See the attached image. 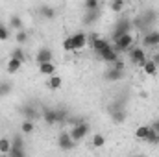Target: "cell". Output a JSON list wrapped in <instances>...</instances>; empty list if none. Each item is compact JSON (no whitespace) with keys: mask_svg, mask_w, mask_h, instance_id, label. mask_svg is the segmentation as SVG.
Returning <instances> with one entry per match:
<instances>
[{"mask_svg":"<svg viewBox=\"0 0 159 157\" xmlns=\"http://www.w3.org/2000/svg\"><path fill=\"white\" fill-rule=\"evenodd\" d=\"M11 59H17V61H20V63H24V59H26V54H24V50H22L20 46H17V48L11 52Z\"/></svg>","mask_w":159,"mask_h":157,"instance_id":"603a6c76","label":"cell"},{"mask_svg":"<svg viewBox=\"0 0 159 157\" xmlns=\"http://www.w3.org/2000/svg\"><path fill=\"white\" fill-rule=\"evenodd\" d=\"M148 133H150V126H139V128L135 129V137H137L139 141H146Z\"/></svg>","mask_w":159,"mask_h":157,"instance_id":"ffe728a7","label":"cell"},{"mask_svg":"<svg viewBox=\"0 0 159 157\" xmlns=\"http://www.w3.org/2000/svg\"><path fill=\"white\" fill-rule=\"evenodd\" d=\"M91 146L93 148H104L106 146V137L102 133H94L93 139H91Z\"/></svg>","mask_w":159,"mask_h":157,"instance_id":"2e32d148","label":"cell"},{"mask_svg":"<svg viewBox=\"0 0 159 157\" xmlns=\"http://www.w3.org/2000/svg\"><path fill=\"white\" fill-rule=\"evenodd\" d=\"M7 157H26V152H24V142L20 139V135H17L13 141H11V152Z\"/></svg>","mask_w":159,"mask_h":157,"instance_id":"277c9868","label":"cell"},{"mask_svg":"<svg viewBox=\"0 0 159 157\" xmlns=\"http://www.w3.org/2000/svg\"><path fill=\"white\" fill-rule=\"evenodd\" d=\"M39 72L43 76H54L56 74V65L54 63H44V65H39Z\"/></svg>","mask_w":159,"mask_h":157,"instance_id":"5bb4252c","label":"cell"},{"mask_svg":"<svg viewBox=\"0 0 159 157\" xmlns=\"http://www.w3.org/2000/svg\"><path fill=\"white\" fill-rule=\"evenodd\" d=\"M91 131V128H89V124L87 122H83V120H78L76 124H74V128L70 129V137H72V141L74 142H78V141H83L85 137H87V133Z\"/></svg>","mask_w":159,"mask_h":157,"instance_id":"6da1fadb","label":"cell"},{"mask_svg":"<svg viewBox=\"0 0 159 157\" xmlns=\"http://www.w3.org/2000/svg\"><path fill=\"white\" fill-rule=\"evenodd\" d=\"M131 44H133V35L131 34H124L115 39V50L117 52H124V50H131Z\"/></svg>","mask_w":159,"mask_h":157,"instance_id":"3957f363","label":"cell"},{"mask_svg":"<svg viewBox=\"0 0 159 157\" xmlns=\"http://www.w3.org/2000/svg\"><path fill=\"white\" fill-rule=\"evenodd\" d=\"M100 57H102L104 61H107V63H115V61L119 59V52L115 50L113 44H109L107 48H104V50L100 52Z\"/></svg>","mask_w":159,"mask_h":157,"instance_id":"52a82bcc","label":"cell"},{"mask_svg":"<svg viewBox=\"0 0 159 157\" xmlns=\"http://www.w3.org/2000/svg\"><path fill=\"white\" fill-rule=\"evenodd\" d=\"M143 44H144V46H148V48L157 46V44H159V32H157V30H150V32L144 35Z\"/></svg>","mask_w":159,"mask_h":157,"instance_id":"ba28073f","label":"cell"},{"mask_svg":"<svg viewBox=\"0 0 159 157\" xmlns=\"http://www.w3.org/2000/svg\"><path fill=\"white\" fill-rule=\"evenodd\" d=\"M109 46V43L106 39H102V37H96V35H93V41H91V48L93 50H96L98 54L104 50V48H107Z\"/></svg>","mask_w":159,"mask_h":157,"instance_id":"9c48e42d","label":"cell"},{"mask_svg":"<svg viewBox=\"0 0 159 157\" xmlns=\"http://www.w3.org/2000/svg\"><path fill=\"white\" fill-rule=\"evenodd\" d=\"M20 67H22V63L20 61H17V59H7V63H6V70L9 72V74H15V72H19L20 70Z\"/></svg>","mask_w":159,"mask_h":157,"instance_id":"4fadbf2b","label":"cell"},{"mask_svg":"<svg viewBox=\"0 0 159 157\" xmlns=\"http://www.w3.org/2000/svg\"><path fill=\"white\" fill-rule=\"evenodd\" d=\"M109 9L115 11V13H120V11L124 9V2H122V0H111V2H109Z\"/></svg>","mask_w":159,"mask_h":157,"instance_id":"d4e9b609","label":"cell"},{"mask_svg":"<svg viewBox=\"0 0 159 157\" xmlns=\"http://www.w3.org/2000/svg\"><path fill=\"white\" fill-rule=\"evenodd\" d=\"M63 50L65 52H74V44H72V35L63 39Z\"/></svg>","mask_w":159,"mask_h":157,"instance_id":"4316f807","label":"cell"},{"mask_svg":"<svg viewBox=\"0 0 159 157\" xmlns=\"http://www.w3.org/2000/svg\"><path fill=\"white\" fill-rule=\"evenodd\" d=\"M152 61H154V63L159 67V52H156V54H154V59H152Z\"/></svg>","mask_w":159,"mask_h":157,"instance_id":"d590c367","label":"cell"},{"mask_svg":"<svg viewBox=\"0 0 159 157\" xmlns=\"http://www.w3.org/2000/svg\"><path fill=\"white\" fill-rule=\"evenodd\" d=\"M41 13H43L46 19H54V17H56V9L50 7V6H43V7H41Z\"/></svg>","mask_w":159,"mask_h":157,"instance_id":"484cf974","label":"cell"},{"mask_svg":"<svg viewBox=\"0 0 159 157\" xmlns=\"http://www.w3.org/2000/svg\"><path fill=\"white\" fill-rule=\"evenodd\" d=\"M34 129H35V124H34L32 120H22V124H20V133L30 135V133H34Z\"/></svg>","mask_w":159,"mask_h":157,"instance_id":"d6986e66","label":"cell"},{"mask_svg":"<svg viewBox=\"0 0 159 157\" xmlns=\"http://www.w3.org/2000/svg\"><path fill=\"white\" fill-rule=\"evenodd\" d=\"M98 6H100V2H98V0H85V7H87L89 11H96V9H98Z\"/></svg>","mask_w":159,"mask_h":157,"instance_id":"f546056e","label":"cell"},{"mask_svg":"<svg viewBox=\"0 0 159 157\" xmlns=\"http://www.w3.org/2000/svg\"><path fill=\"white\" fill-rule=\"evenodd\" d=\"M150 129H152V131H156V133H159V118H156V120L150 124Z\"/></svg>","mask_w":159,"mask_h":157,"instance_id":"836d02e7","label":"cell"},{"mask_svg":"<svg viewBox=\"0 0 159 157\" xmlns=\"http://www.w3.org/2000/svg\"><path fill=\"white\" fill-rule=\"evenodd\" d=\"M122 76H124V72L115 70V69H109V70L106 72V79H107V81H119V79H122Z\"/></svg>","mask_w":159,"mask_h":157,"instance_id":"44dd1931","label":"cell"},{"mask_svg":"<svg viewBox=\"0 0 159 157\" xmlns=\"http://www.w3.org/2000/svg\"><path fill=\"white\" fill-rule=\"evenodd\" d=\"M146 142H150V144H159V133H156V131L150 129V133H148V137H146Z\"/></svg>","mask_w":159,"mask_h":157,"instance_id":"f1b7e54d","label":"cell"},{"mask_svg":"<svg viewBox=\"0 0 159 157\" xmlns=\"http://www.w3.org/2000/svg\"><path fill=\"white\" fill-rule=\"evenodd\" d=\"M129 59H131V63L137 65V67H143V65L148 61V59H146V52H144V48H139V46H135V48L129 50Z\"/></svg>","mask_w":159,"mask_h":157,"instance_id":"7a4b0ae2","label":"cell"},{"mask_svg":"<svg viewBox=\"0 0 159 157\" xmlns=\"http://www.w3.org/2000/svg\"><path fill=\"white\" fill-rule=\"evenodd\" d=\"M57 120H59V122L67 120V111H57Z\"/></svg>","mask_w":159,"mask_h":157,"instance_id":"e575fe53","label":"cell"},{"mask_svg":"<svg viewBox=\"0 0 159 157\" xmlns=\"http://www.w3.org/2000/svg\"><path fill=\"white\" fill-rule=\"evenodd\" d=\"M52 59H54V52H52L50 48H41L39 52L35 54V61H37V65L52 63Z\"/></svg>","mask_w":159,"mask_h":157,"instance_id":"8992f818","label":"cell"},{"mask_svg":"<svg viewBox=\"0 0 159 157\" xmlns=\"http://www.w3.org/2000/svg\"><path fill=\"white\" fill-rule=\"evenodd\" d=\"M109 111H111V120H113L115 124H122V122L126 120V111H124V109H117V107H111Z\"/></svg>","mask_w":159,"mask_h":157,"instance_id":"7c38bea8","label":"cell"},{"mask_svg":"<svg viewBox=\"0 0 159 157\" xmlns=\"http://www.w3.org/2000/svg\"><path fill=\"white\" fill-rule=\"evenodd\" d=\"M22 113H24V120H32L34 122V118H37V111L34 107H30V105H24Z\"/></svg>","mask_w":159,"mask_h":157,"instance_id":"7402d4cb","label":"cell"},{"mask_svg":"<svg viewBox=\"0 0 159 157\" xmlns=\"http://www.w3.org/2000/svg\"><path fill=\"white\" fill-rule=\"evenodd\" d=\"M113 69H115V70H120V72H124V69H126V63H124L122 59H117V61L113 63Z\"/></svg>","mask_w":159,"mask_h":157,"instance_id":"d6a6232c","label":"cell"},{"mask_svg":"<svg viewBox=\"0 0 159 157\" xmlns=\"http://www.w3.org/2000/svg\"><path fill=\"white\" fill-rule=\"evenodd\" d=\"M141 69H143V72H144V74H148V76H154V74H157V65H156L152 59H148V61H146V63H144Z\"/></svg>","mask_w":159,"mask_h":157,"instance_id":"9a60e30c","label":"cell"},{"mask_svg":"<svg viewBox=\"0 0 159 157\" xmlns=\"http://www.w3.org/2000/svg\"><path fill=\"white\" fill-rule=\"evenodd\" d=\"M57 144H59L61 150H74V146H76V142L72 141L70 133H65V131L57 137Z\"/></svg>","mask_w":159,"mask_h":157,"instance_id":"5b68a950","label":"cell"},{"mask_svg":"<svg viewBox=\"0 0 159 157\" xmlns=\"http://www.w3.org/2000/svg\"><path fill=\"white\" fill-rule=\"evenodd\" d=\"M9 92H11V85L6 83V81H2V83H0V98L6 96V94H9Z\"/></svg>","mask_w":159,"mask_h":157,"instance_id":"4dcf8cb0","label":"cell"},{"mask_svg":"<svg viewBox=\"0 0 159 157\" xmlns=\"http://www.w3.org/2000/svg\"><path fill=\"white\" fill-rule=\"evenodd\" d=\"M133 157H141V155H133Z\"/></svg>","mask_w":159,"mask_h":157,"instance_id":"8d00e7d4","label":"cell"},{"mask_svg":"<svg viewBox=\"0 0 159 157\" xmlns=\"http://www.w3.org/2000/svg\"><path fill=\"white\" fill-rule=\"evenodd\" d=\"M9 26H11L13 30L20 32V30H22V20H20V17H19V15H13V17L9 19Z\"/></svg>","mask_w":159,"mask_h":157,"instance_id":"cb8c5ba5","label":"cell"},{"mask_svg":"<svg viewBox=\"0 0 159 157\" xmlns=\"http://www.w3.org/2000/svg\"><path fill=\"white\" fill-rule=\"evenodd\" d=\"M72 44H74V50H80V48H83V46L87 44V35H85L83 32H80V34H74V35H72Z\"/></svg>","mask_w":159,"mask_h":157,"instance_id":"30bf717a","label":"cell"},{"mask_svg":"<svg viewBox=\"0 0 159 157\" xmlns=\"http://www.w3.org/2000/svg\"><path fill=\"white\" fill-rule=\"evenodd\" d=\"M9 152H11V139L2 137L0 139V155H9Z\"/></svg>","mask_w":159,"mask_h":157,"instance_id":"ac0fdd59","label":"cell"},{"mask_svg":"<svg viewBox=\"0 0 159 157\" xmlns=\"http://www.w3.org/2000/svg\"><path fill=\"white\" fill-rule=\"evenodd\" d=\"M15 39H17V43H19V44H24V43L28 41V32H26V30H20V32H17Z\"/></svg>","mask_w":159,"mask_h":157,"instance_id":"83f0119b","label":"cell"},{"mask_svg":"<svg viewBox=\"0 0 159 157\" xmlns=\"http://www.w3.org/2000/svg\"><path fill=\"white\" fill-rule=\"evenodd\" d=\"M61 85H63V79L59 78L57 74H54V76L48 78V89L50 91H57V89H61Z\"/></svg>","mask_w":159,"mask_h":157,"instance_id":"e0dca14e","label":"cell"},{"mask_svg":"<svg viewBox=\"0 0 159 157\" xmlns=\"http://www.w3.org/2000/svg\"><path fill=\"white\" fill-rule=\"evenodd\" d=\"M9 35H11V34H9V28H6V26L0 24V43H2V41H7Z\"/></svg>","mask_w":159,"mask_h":157,"instance_id":"1f68e13d","label":"cell"},{"mask_svg":"<svg viewBox=\"0 0 159 157\" xmlns=\"http://www.w3.org/2000/svg\"><path fill=\"white\" fill-rule=\"evenodd\" d=\"M43 118H44V122H46L48 126H54V124L59 122V120H57V111H56V109H46V111L43 113Z\"/></svg>","mask_w":159,"mask_h":157,"instance_id":"8fae6325","label":"cell"}]
</instances>
